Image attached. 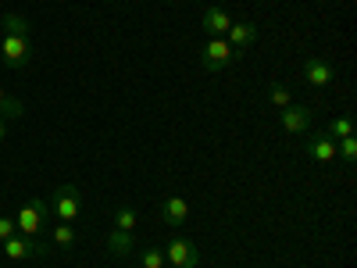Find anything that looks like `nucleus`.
<instances>
[{
	"instance_id": "nucleus-1",
	"label": "nucleus",
	"mask_w": 357,
	"mask_h": 268,
	"mask_svg": "<svg viewBox=\"0 0 357 268\" xmlns=\"http://www.w3.org/2000/svg\"><path fill=\"white\" fill-rule=\"evenodd\" d=\"M47 218H50V200H43V197H25L22 207H18V215H15V225L22 229V236H36Z\"/></svg>"
},
{
	"instance_id": "nucleus-2",
	"label": "nucleus",
	"mask_w": 357,
	"mask_h": 268,
	"mask_svg": "<svg viewBox=\"0 0 357 268\" xmlns=\"http://www.w3.org/2000/svg\"><path fill=\"white\" fill-rule=\"evenodd\" d=\"M232 61H236V57H232V47H229L225 36H211V40L200 47V68L207 75H222Z\"/></svg>"
},
{
	"instance_id": "nucleus-3",
	"label": "nucleus",
	"mask_w": 357,
	"mask_h": 268,
	"mask_svg": "<svg viewBox=\"0 0 357 268\" xmlns=\"http://www.w3.org/2000/svg\"><path fill=\"white\" fill-rule=\"evenodd\" d=\"M79 211H82V193H79V186H57V190L50 193V215H54L57 222H75Z\"/></svg>"
},
{
	"instance_id": "nucleus-4",
	"label": "nucleus",
	"mask_w": 357,
	"mask_h": 268,
	"mask_svg": "<svg viewBox=\"0 0 357 268\" xmlns=\"http://www.w3.org/2000/svg\"><path fill=\"white\" fill-rule=\"evenodd\" d=\"M0 61H4L11 72H22L29 61H33L29 36H4V40H0Z\"/></svg>"
},
{
	"instance_id": "nucleus-5",
	"label": "nucleus",
	"mask_w": 357,
	"mask_h": 268,
	"mask_svg": "<svg viewBox=\"0 0 357 268\" xmlns=\"http://www.w3.org/2000/svg\"><path fill=\"white\" fill-rule=\"evenodd\" d=\"M4 247V258H11V261H25V258H47L50 254V244H40L36 236H11V240H4L0 244Z\"/></svg>"
},
{
	"instance_id": "nucleus-6",
	"label": "nucleus",
	"mask_w": 357,
	"mask_h": 268,
	"mask_svg": "<svg viewBox=\"0 0 357 268\" xmlns=\"http://www.w3.org/2000/svg\"><path fill=\"white\" fill-rule=\"evenodd\" d=\"M165 261L172 268H197L200 265V251L193 240H186V236H172L168 247H165Z\"/></svg>"
},
{
	"instance_id": "nucleus-7",
	"label": "nucleus",
	"mask_w": 357,
	"mask_h": 268,
	"mask_svg": "<svg viewBox=\"0 0 357 268\" xmlns=\"http://www.w3.org/2000/svg\"><path fill=\"white\" fill-rule=\"evenodd\" d=\"M225 40H229V47H232V57L240 61V57L254 47V40H257V25H254V22H232L229 33H225Z\"/></svg>"
},
{
	"instance_id": "nucleus-8",
	"label": "nucleus",
	"mask_w": 357,
	"mask_h": 268,
	"mask_svg": "<svg viewBox=\"0 0 357 268\" xmlns=\"http://www.w3.org/2000/svg\"><path fill=\"white\" fill-rule=\"evenodd\" d=\"M311 122H314L311 107H296V104H289V107H282V111H279V126H282L286 133H293V136L307 133V129H311Z\"/></svg>"
},
{
	"instance_id": "nucleus-9",
	"label": "nucleus",
	"mask_w": 357,
	"mask_h": 268,
	"mask_svg": "<svg viewBox=\"0 0 357 268\" xmlns=\"http://www.w3.org/2000/svg\"><path fill=\"white\" fill-rule=\"evenodd\" d=\"M161 218H165V225H172V229L186 225V222H190V204H186V197L168 193L165 204H161Z\"/></svg>"
},
{
	"instance_id": "nucleus-10",
	"label": "nucleus",
	"mask_w": 357,
	"mask_h": 268,
	"mask_svg": "<svg viewBox=\"0 0 357 268\" xmlns=\"http://www.w3.org/2000/svg\"><path fill=\"white\" fill-rule=\"evenodd\" d=\"M304 79H307V86H329L333 79H336V68H333V61H325V57H307L304 61Z\"/></svg>"
},
{
	"instance_id": "nucleus-11",
	"label": "nucleus",
	"mask_w": 357,
	"mask_h": 268,
	"mask_svg": "<svg viewBox=\"0 0 357 268\" xmlns=\"http://www.w3.org/2000/svg\"><path fill=\"white\" fill-rule=\"evenodd\" d=\"M307 158L318 161V165L336 161V140H333L329 133H314V136L307 140Z\"/></svg>"
},
{
	"instance_id": "nucleus-12",
	"label": "nucleus",
	"mask_w": 357,
	"mask_h": 268,
	"mask_svg": "<svg viewBox=\"0 0 357 268\" xmlns=\"http://www.w3.org/2000/svg\"><path fill=\"white\" fill-rule=\"evenodd\" d=\"M200 25H204L207 36H225L229 25H232V18H229V11H222V8H207L204 18H200Z\"/></svg>"
},
{
	"instance_id": "nucleus-13",
	"label": "nucleus",
	"mask_w": 357,
	"mask_h": 268,
	"mask_svg": "<svg viewBox=\"0 0 357 268\" xmlns=\"http://www.w3.org/2000/svg\"><path fill=\"white\" fill-rule=\"evenodd\" d=\"M107 251L114 258H129L136 251V240H132V232H122V229H111L107 232Z\"/></svg>"
},
{
	"instance_id": "nucleus-14",
	"label": "nucleus",
	"mask_w": 357,
	"mask_h": 268,
	"mask_svg": "<svg viewBox=\"0 0 357 268\" xmlns=\"http://www.w3.org/2000/svg\"><path fill=\"white\" fill-rule=\"evenodd\" d=\"M50 244H54L57 251H72V247L79 244V236H75L72 222H57V225L50 229Z\"/></svg>"
},
{
	"instance_id": "nucleus-15",
	"label": "nucleus",
	"mask_w": 357,
	"mask_h": 268,
	"mask_svg": "<svg viewBox=\"0 0 357 268\" xmlns=\"http://www.w3.org/2000/svg\"><path fill=\"white\" fill-rule=\"evenodd\" d=\"M0 25H4V36H29V29H33V22L25 15H15V11H8L0 18Z\"/></svg>"
},
{
	"instance_id": "nucleus-16",
	"label": "nucleus",
	"mask_w": 357,
	"mask_h": 268,
	"mask_svg": "<svg viewBox=\"0 0 357 268\" xmlns=\"http://www.w3.org/2000/svg\"><path fill=\"white\" fill-rule=\"evenodd\" d=\"M114 229H122V232H132L136 229V207L132 204H122L114 211Z\"/></svg>"
},
{
	"instance_id": "nucleus-17",
	"label": "nucleus",
	"mask_w": 357,
	"mask_h": 268,
	"mask_svg": "<svg viewBox=\"0 0 357 268\" xmlns=\"http://www.w3.org/2000/svg\"><path fill=\"white\" fill-rule=\"evenodd\" d=\"M336 158H340L343 165H354V161H357V140H354V136H343V140L336 143Z\"/></svg>"
},
{
	"instance_id": "nucleus-18",
	"label": "nucleus",
	"mask_w": 357,
	"mask_h": 268,
	"mask_svg": "<svg viewBox=\"0 0 357 268\" xmlns=\"http://www.w3.org/2000/svg\"><path fill=\"white\" fill-rule=\"evenodd\" d=\"M139 265L143 268H165V251L161 247H143L139 251Z\"/></svg>"
},
{
	"instance_id": "nucleus-19",
	"label": "nucleus",
	"mask_w": 357,
	"mask_h": 268,
	"mask_svg": "<svg viewBox=\"0 0 357 268\" xmlns=\"http://www.w3.org/2000/svg\"><path fill=\"white\" fill-rule=\"evenodd\" d=\"M22 114H25V104L18 97H4V104H0V118L8 122V118H22Z\"/></svg>"
},
{
	"instance_id": "nucleus-20",
	"label": "nucleus",
	"mask_w": 357,
	"mask_h": 268,
	"mask_svg": "<svg viewBox=\"0 0 357 268\" xmlns=\"http://www.w3.org/2000/svg\"><path fill=\"white\" fill-rule=\"evenodd\" d=\"M329 136L333 140H343V136H354V122L343 114V118H333V126H329Z\"/></svg>"
},
{
	"instance_id": "nucleus-21",
	"label": "nucleus",
	"mask_w": 357,
	"mask_h": 268,
	"mask_svg": "<svg viewBox=\"0 0 357 268\" xmlns=\"http://www.w3.org/2000/svg\"><path fill=\"white\" fill-rule=\"evenodd\" d=\"M268 97H272V104H275V107H279V111H282V107H289V104H293V94H289V89H286V86H279V82H275V86H272V89H268Z\"/></svg>"
},
{
	"instance_id": "nucleus-22",
	"label": "nucleus",
	"mask_w": 357,
	"mask_h": 268,
	"mask_svg": "<svg viewBox=\"0 0 357 268\" xmlns=\"http://www.w3.org/2000/svg\"><path fill=\"white\" fill-rule=\"evenodd\" d=\"M18 232V225H15V218H0V244L4 240H11V236Z\"/></svg>"
},
{
	"instance_id": "nucleus-23",
	"label": "nucleus",
	"mask_w": 357,
	"mask_h": 268,
	"mask_svg": "<svg viewBox=\"0 0 357 268\" xmlns=\"http://www.w3.org/2000/svg\"><path fill=\"white\" fill-rule=\"evenodd\" d=\"M4 140H8V122L0 118V143H4Z\"/></svg>"
},
{
	"instance_id": "nucleus-24",
	"label": "nucleus",
	"mask_w": 357,
	"mask_h": 268,
	"mask_svg": "<svg viewBox=\"0 0 357 268\" xmlns=\"http://www.w3.org/2000/svg\"><path fill=\"white\" fill-rule=\"evenodd\" d=\"M4 97H8V94H4V86H0V104H4Z\"/></svg>"
},
{
	"instance_id": "nucleus-25",
	"label": "nucleus",
	"mask_w": 357,
	"mask_h": 268,
	"mask_svg": "<svg viewBox=\"0 0 357 268\" xmlns=\"http://www.w3.org/2000/svg\"><path fill=\"white\" fill-rule=\"evenodd\" d=\"M111 4H118V0H111Z\"/></svg>"
}]
</instances>
